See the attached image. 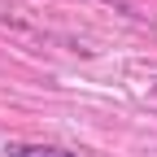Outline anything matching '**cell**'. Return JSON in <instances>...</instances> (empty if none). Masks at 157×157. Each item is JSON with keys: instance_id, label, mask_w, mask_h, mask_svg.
<instances>
[{"instance_id": "cell-1", "label": "cell", "mask_w": 157, "mask_h": 157, "mask_svg": "<svg viewBox=\"0 0 157 157\" xmlns=\"http://www.w3.org/2000/svg\"><path fill=\"white\" fill-rule=\"evenodd\" d=\"M9 157H78L70 148H57V144H26V140H9L5 144Z\"/></svg>"}, {"instance_id": "cell-2", "label": "cell", "mask_w": 157, "mask_h": 157, "mask_svg": "<svg viewBox=\"0 0 157 157\" xmlns=\"http://www.w3.org/2000/svg\"><path fill=\"white\" fill-rule=\"evenodd\" d=\"M105 5H113L118 13H131V0H105Z\"/></svg>"}]
</instances>
